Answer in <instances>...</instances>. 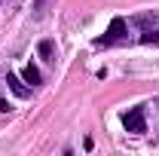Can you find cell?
<instances>
[{"label": "cell", "mask_w": 159, "mask_h": 156, "mask_svg": "<svg viewBox=\"0 0 159 156\" xmlns=\"http://www.w3.org/2000/svg\"><path fill=\"white\" fill-rule=\"evenodd\" d=\"M122 126H125V132H132V135H144V132H147L144 107H132L129 113H122Z\"/></svg>", "instance_id": "6da1fadb"}, {"label": "cell", "mask_w": 159, "mask_h": 156, "mask_svg": "<svg viewBox=\"0 0 159 156\" xmlns=\"http://www.w3.org/2000/svg\"><path fill=\"white\" fill-rule=\"evenodd\" d=\"M125 37V19H113L110 21V28L104 31V37H98L95 40V46H110V43H119V40Z\"/></svg>", "instance_id": "7a4b0ae2"}, {"label": "cell", "mask_w": 159, "mask_h": 156, "mask_svg": "<svg viewBox=\"0 0 159 156\" xmlns=\"http://www.w3.org/2000/svg\"><path fill=\"white\" fill-rule=\"evenodd\" d=\"M6 83H9V89H12L19 98H28V95H31V89H28V86H25V83H21L16 74H6Z\"/></svg>", "instance_id": "3957f363"}, {"label": "cell", "mask_w": 159, "mask_h": 156, "mask_svg": "<svg viewBox=\"0 0 159 156\" xmlns=\"http://www.w3.org/2000/svg\"><path fill=\"white\" fill-rule=\"evenodd\" d=\"M21 77H25V83H31V86H40V71L34 67V64H28Z\"/></svg>", "instance_id": "277c9868"}, {"label": "cell", "mask_w": 159, "mask_h": 156, "mask_svg": "<svg viewBox=\"0 0 159 156\" xmlns=\"http://www.w3.org/2000/svg\"><path fill=\"white\" fill-rule=\"evenodd\" d=\"M40 55L52 61V40H43V43H40Z\"/></svg>", "instance_id": "5b68a950"}, {"label": "cell", "mask_w": 159, "mask_h": 156, "mask_svg": "<svg viewBox=\"0 0 159 156\" xmlns=\"http://www.w3.org/2000/svg\"><path fill=\"white\" fill-rule=\"evenodd\" d=\"M141 43H159V34L156 31H144L141 34Z\"/></svg>", "instance_id": "8992f818"}, {"label": "cell", "mask_w": 159, "mask_h": 156, "mask_svg": "<svg viewBox=\"0 0 159 156\" xmlns=\"http://www.w3.org/2000/svg\"><path fill=\"white\" fill-rule=\"evenodd\" d=\"M0 110H3V113H6V110H9V104H6V101H3V98H0Z\"/></svg>", "instance_id": "52a82bcc"}, {"label": "cell", "mask_w": 159, "mask_h": 156, "mask_svg": "<svg viewBox=\"0 0 159 156\" xmlns=\"http://www.w3.org/2000/svg\"><path fill=\"white\" fill-rule=\"evenodd\" d=\"M43 3H46V0H34V6H37V9H43Z\"/></svg>", "instance_id": "ba28073f"}]
</instances>
